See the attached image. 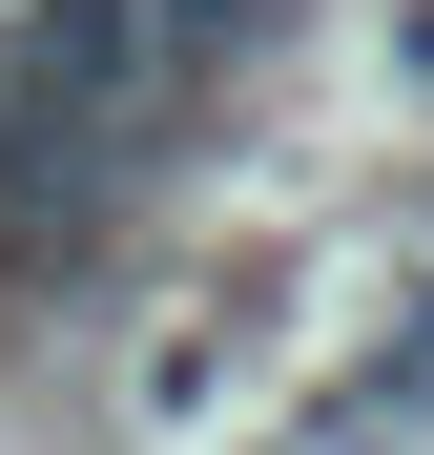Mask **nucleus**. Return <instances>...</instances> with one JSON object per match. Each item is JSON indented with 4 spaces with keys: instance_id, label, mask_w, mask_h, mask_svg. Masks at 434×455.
I'll list each match as a JSON object with an SVG mask.
<instances>
[{
    "instance_id": "f257e3e1",
    "label": "nucleus",
    "mask_w": 434,
    "mask_h": 455,
    "mask_svg": "<svg viewBox=\"0 0 434 455\" xmlns=\"http://www.w3.org/2000/svg\"><path fill=\"white\" fill-rule=\"evenodd\" d=\"M228 42H269V0H145V62H166V84H207Z\"/></svg>"
}]
</instances>
